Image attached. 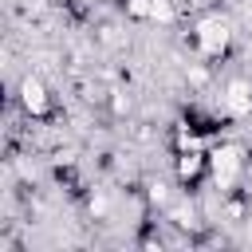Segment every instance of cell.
<instances>
[{"label": "cell", "instance_id": "5b68a950", "mask_svg": "<svg viewBox=\"0 0 252 252\" xmlns=\"http://www.w3.org/2000/svg\"><path fill=\"white\" fill-rule=\"evenodd\" d=\"M220 114L232 118V122H240V118L252 114V79L248 75H232L224 83V91H220Z\"/></svg>", "mask_w": 252, "mask_h": 252}, {"label": "cell", "instance_id": "6da1fadb", "mask_svg": "<svg viewBox=\"0 0 252 252\" xmlns=\"http://www.w3.org/2000/svg\"><path fill=\"white\" fill-rule=\"evenodd\" d=\"M244 173H248V150L240 142H220V146L209 150V185H213V193H220V197L236 193Z\"/></svg>", "mask_w": 252, "mask_h": 252}, {"label": "cell", "instance_id": "8992f818", "mask_svg": "<svg viewBox=\"0 0 252 252\" xmlns=\"http://www.w3.org/2000/svg\"><path fill=\"white\" fill-rule=\"evenodd\" d=\"M87 217L91 220H110L114 217V193L106 185H91L87 189Z\"/></svg>", "mask_w": 252, "mask_h": 252}, {"label": "cell", "instance_id": "52a82bcc", "mask_svg": "<svg viewBox=\"0 0 252 252\" xmlns=\"http://www.w3.org/2000/svg\"><path fill=\"white\" fill-rule=\"evenodd\" d=\"M173 197H177V193H173V185H169L165 177H150V181H146V205H150L154 213H161Z\"/></svg>", "mask_w": 252, "mask_h": 252}, {"label": "cell", "instance_id": "277c9868", "mask_svg": "<svg viewBox=\"0 0 252 252\" xmlns=\"http://www.w3.org/2000/svg\"><path fill=\"white\" fill-rule=\"evenodd\" d=\"M16 102H20V110L28 114V118H47L51 114V91H47V83H43V75L39 71H28V75H20V83H16Z\"/></svg>", "mask_w": 252, "mask_h": 252}, {"label": "cell", "instance_id": "9c48e42d", "mask_svg": "<svg viewBox=\"0 0 252 252\" xmlns=\"http://www.w3.org/2000/svg\"><path fill=\"white\" fill-rule=\"evenodd\" d=\"M106 106H110L114 118H130V110H134V94H130L126 87H114V91L106 94Z\"/></svg>", "mask_w": 252, "mask_h": 252}, {"label": "cell", "instance_id": "30bf717a", "mask_svg": "<svg viewBox=\"0 0 252 252\" xmlns=\"http://www.w3.org/2000/svg\"><path fill=\"white\" fill-rule=\"evenodd\" d=\"M150 20H154V24H161V28L177 24V8H173V0H154V12H150Z\"/></svg>", "mask_w": 252, "mask_h": 252}, {"label": "cell", "instance_id": "7a4b0ae2", "mask_svg": "<svg viewBox=\"0 0 252 252\" xmlns=\"http://www.w3.org/2000/svg\"><path fill=\"white\" fill-rule=\"evenodd\" d=\"M232 20L228 16H220V12H205V16H197V24H193V51L201 55V59H209V63H220L224 55H228V47H232Z\"/></svg>", "mask_w": 252, "mask_h": 252}, {"label": "cell", "instance_id": "7c38bea8", "mask_svg": "<svg viewBox=\"0 0 252 252\" xmlns=\"http://www.w3.org/2000/svg\"><path fill=\"white\" fill-rule=\"evenodd\" d=\"M248 201H252V189H248Z\"/></svg>", "mask_w": 252, "mask_h": 252}, {"label": "cell", "instance_id": "8fae6325", "mask_svg": "<svg viewBox=\"0 0 252 252\" xmlns=\"http://www.w3.org/2000/svg\"><path fill=\"white\" fill-rule=\"evenodd\" d=\"M122 8H126V16H130V20L146 24V20H150V12H154V0H122Z\"/></svg>", "mask_w": 252, "mask_h": 252}, {"label": "cell", "instance_id": "ba28073f", "mask_svg": "<svg viewBox=\"0 0 252 252\" xmlns=\"http://www.w3.org/2000/svg\"><path fill=\"white\" fill-rule=\"evenodd\" d=\"M181 71H185V83H189L193 91H209V83H213V63H209V59H201V55H197V59H193V63H185Z\"/></svg>", "mask_w": 252, "mask_h": 252}, {"label": "cell", "instance_id": "3957f363", "mask_svg": "<svg viewBox=\"0 0 252 252\" xmlns=\"http://www.w3.org/2000/svg\"><path fill=\"white\" fill-rule=\"evenodd\" d=\"M173 181L181 189H193V193L201 185H209V150H201V146L177 150L173 154Z\"/></svg>", "mask_w": 252, "mask_h": 252}]
</instances>
